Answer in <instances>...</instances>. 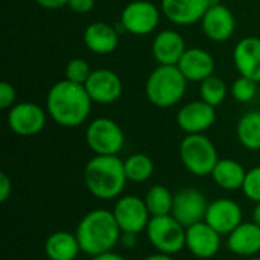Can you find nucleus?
Segmentation results:
<instances>
[{
    "label": "nucleus",
    "mask_w": 260,
    "mask_h": 260,
    "mask_svg": "<svg viewBox=\"0 0 260 260\" xmlns=\"http://www.w3.org/2000/svg\"><path fill=\"white\" fill-rule=\"evenodd\" d=\"M91 104L93 101L85 85L62 79L50 87L46 99V111L56 125L75 128L88 119Z\"/></svg>",
    "instance_id": "f257e3e1"
},
{
    "label": "nucleus",
    "mask_w": 260,
    "mask_h": 260,
    "mask_svg": "<svg viewBox=\"0 0 260 260\" xmlns=\"http://www.w3.org/2000/svg\"><path fill=\"white\" fill-rule=\"evenodd\" d=\"M76 238L81 245V251L94 257L113 251L120 242L122 230L119 229L113 212L105 209H96L79 221L76 227Z\"/></svg>",
    "instance_id": "f03ea898"
},
{
    "label": "nucleus",
    "mask_w": 260,
    "mask_h": 260,
    "mask_svg": "<svg viewBox=\"0 0 260 260\" xmlns=\"http://www.w3.org/2000/svg\"><path fill=\"white\" fill-rule=\"evenodd\" d=\"M128 178L125 165L117 155H94L84 169L88 192L99 200H116L122 195Z\"/></svg>",
    "instance_id": "7ed1b4c3"
},
{
    "label": "nucleus",
    "mask_w": 260,
    "mask_h": 260,
    "mask_svg": "<svg viewBox=\"0 0 260 260\" xmlns=\"http://www.w3.org/2000/svg\"><path fill=\"white\" fill-rule=\"evenodd\" d=\"M187 88V79L178 66H157L146 79L145 93L149 102L158 108L178 104Z\"/></svg>",
    "instance_id": "20e7f679"
},
{
    "label": "nucleus",
    "mask_w": 260,
    "mask_h": 260,
    "mask_svg": "<svg viewBox=\"0 0 260 260\" xmlns=\"http://www.w3.org/2000/svg\"><path fill=\"white\" fill-rule=\"evenodd\" d=\"M183 166L197 177L212 175L219 157L213 142L204 134H187L180 143Z\"/></svg>",
    "instance_id": "39448f33"
},
{
    "label": "nucleus",
    "mask_w": 260,
    "mask_h": 260,
    "mask_svg": "<svg viewBox=\"0 0 260 260\" xmlns=\"http://www.w3.org/2000/svg\"><path fill=\"white\" fill-rule=\"evenodd\" d=\"M146 235L151 245L166 254H177L186 248V227L181 225L172 215L152 216Z\"/></svg>",
    "instance_id": "423d86ee"
},
{
    "label": "nucleus",
    "mask_w": 260,
    "mask_h": 260,
    "mask_svg": "<svg viewBox=\"0 0 260 260\" xmlns=\"http://www.w3.org/2000/svg\"><path fill=\"white\" fill-rule=\"evenodd\" d=\"M85 140L96 155H117L125 145V134L113 119L98 117L88 123Z\"/></svg>",
    "instance_id": "0eeeda50"
},
{
    "label": "nucleus",
    "mask_w": 260,
    "mask_h": 260,
    "mask_svg": "<svg viewBox=\"0 0 260 260\" xmlns=\"http://www.w3.org/2000/svg\"><path fill=\"white\" fill-rule=\"evenodd\" d=\"M111 212L122 233L139 235L146 230L152 218L146 207L145 200L134 195L119 197Z\"/></svg>",
    "instance_id": "6e6552de"
},
{
    "label": "nucleus",
    "mask_w": 260,
    "mask_h": 260,
    "mask_svg": "<svg viewBox=\"0 0 260 260\" xmlns=\"http://www.w3.org/2000/svg\"><path fill=\"white\" fill-rule=\"evenodd\" d=\"M160 23L158 8L148 0H134L128 3L120 15L122 27L133 35H148Z\"/></svg>",
    "instance_id": "1a4fd4ad"
},
{
    "label": "nucleus",
    "mask_w": 260,
    "mask_h": 260,
    "mask_svg": "<svg viewBox=\"0 0 260 260\" xmlns=\"http://www.w3.org/2000/svg\"><path fill=\"white\" fill-rule=\"evenodd\" d=\"M47 111L34 102L15 104L8 111L9 129L21 137H32L43 131L46 126Z\"/></svg>",
    "instance_id": "9d476101"
},
{
    "label": "nucleus",
    "mask_w": 260,
    "mask_h": 260,
    "mask_svg": "<svg viewBox=\"0 0 260 260\" xmlns=\"http://www.w3.org/2000/svg\"><path fill=\"white\" fill-rule=\"evenodd\" d=\"M207 198L203 192L187 187L174 195L172 216L186 229L206 219L207 213Z\"/></svg>",
    "instance_id": "9b49d317"
},
{
    "label": "nucleus",
    "mask_w": 260,
    "mask_h": 260,
    "mask_svg": "<svg viewBox=\"0 0 260 260\" xmlns=\"http://www.w3.org/2000/svg\"><path fill=\"white\" fill-rule=\"evenodd\" d=\"M91 101L96 104L108 105L122 96L123 85L120 76L110 69H96L84 84Z\"/></svg>",
    "instance_id": "f8f14e48"
},
{
    "label": "nucleus",
    "mask_w": 260,
    "mask_h": 260,
    "mask_svg": "<svg viewBox=\"0 0 260 260\" xmlns=\"http://www.w3.org/2000/svg\"><path fill=\"white\" fill-rule=\"evenodd\" d=\"M186 248L198 259H212L221 248V235L201 221L186 229Z\"/></svg>",
    "instance_id": "ddd939ff"
},
{
    "label": "nucleus",
    "mask_w": 260,
    "mask_h": 260,
    "mask_svg": "<svg viewBox=\"0 0 260 260\" xmlns=\"http://www.w3.org/2000/svg\"><path fill=\"white\" fill-rule=\"evenodd\" d=\"M204 221L221 236H229L238 225L242 224V209L230 198H219L209 203Z\"/></svg>",
    "instance_id": "4468645a"
},
{
    "label": "nucleus",
    "mask_w": 260,
    "mask_h": 260,
    "mask_svg": "<svg viewBox=\"0 0 260 260\" xmlns=\"http://www.w3.org/2000/svg\"><path fill=\"white\" fill-rule=\"evenodd\" d=\"M216 120V110L210 104L200 101H192L186 104L177 114L178 126L187 134H203Z\"/></svg>",
    "instance_id": "2eb2a0df"
},
{
    "label": "nucleus",
    "mask_w": 260,
    "mask_h": 260,
    "mask_svg": "<svg viewBox=\"0 0 260 260\" xmlns=\"http://www.w3.org/2000/svg\"><path fill=\"white\" fill-rule=\"evenodd\" d=\"M201 29L212 41H227L236 29L233 12L222 3L210 6L201 18Z\"/></svg>",
    "instance_id": "dca6fc26"
},
{
    "label": "nucleus",
    "mask_w": 260,
    "mask_h": 260,
    "mask_svg": "<svg viewBox=\"0 0 260 260\" xmlns=\"http://www.w3.org/2000/svg\"><path fill=\"white\" fill-rule=\"evenodd\" d=\"M186 49L184 38L174 29L158 32L152 41V56L160 66H177Z\"/></svg>",
    "instance_id": "f3484780"
},
{
    "label": "nucleus",
    "mask_w": 260,
    "mask_h": 260,
    "mask_svg": "<svg viewBox=\"0 0 260 260\" xmlns=\"http://www.w3.org/2000/svg\"><path fill=\"white\" fill-rule=\"evenodd\" d=\"M233 61L241 76L260 82V38L245 37L239 40L233 49Z\"/></svg>",
    "instance_id": "a211bd4d"
},
{
    "label": "nucleus",
    "mask_w": 260,
    "mask_h": 260,
    "mask_svg": "<svg viewBox=\"0 0 260 260\" xmlns=\"http://www.w3.org/2000/svg\"><path fill=\"white\" fill-rule=\"evenodd\" d=\"M207 9V0H161V12L166 18L181 26L201 21Z\"/></svg>",
    "instance_id": "6ab92c4d"
},
{
    "label": "nucleus",
    "mask_w": 260,
    "mask_h": 260,
    "mask_svg": "<svg viewBox=\"0 0 260 260\" xmlns=\"http://www.w3.org/2000/svg\"><path fill=\"white\" fill-rule=\"evenodd\" d=\"M177 66L187 81L203 82L204 79L215 73L213 56L201 47L186 49L184 55L181 56Z\"/></svg>",
    "instance_id": "aec40b11"
},
{
    "label": "nucleus",
    "mask_w": 260,
    "mask_h": 260,
    "mask_svg": "<svg viewBox=\"0 0 260 260\" xmlns=\"http://www.w3.org/2000/svg\"><path fill=\"white\" fill-rule=\"evenodd\" d=\"M85 47L96 55H108L119 46V34L105 21H94L84 30Z\"/></svg>",
    "instance_id": "412c9836"
},
{
    "label": "nucleus",
    "mask_w": 260,
    "mask_h": 260,
    "mask_svg": "<svg viewBox=\"0 0 260 260\" xmlns=\"http://www.w3.org/2000/svg\"><path fill=\"white\" fill-rule=\"evenodd\" d=\"M227 248L245 257H254L260 253V227L251 222H242L227 238Z\"/></svg>",
    "instance_id": "4be33fe9"
},
{
    "label": "nucleus",
    "mask_w": 260,
    "mask_h": 260,
    "mask_svg": "<svg viewBox=\"0 0 260 260\" xmlns=\"http://www.w3.org/2000/svg\"><path fill=\"white\" fill-rule=\"evenodd\" d=\"M44 253L50 260H75L81 253L76 235L55 232L44 242Z\"/></svg>",
    "instance_id": "5701e85b"
},
{
    "label": "nucleus",
    "mask_w": 260,
    "mask_h": 260,
    "mask_svg": "<svg viewBox=\"0 0 260 260\" xmlns=\"http://www.w3.org/2000/svg\"><path fill=\"white\" fill-rule=\"evenodd\" d=\"M247 177L244 166L232 158H219L216 166L212 171V178L224 190H238L242 189Z\"/></svg>",
    "instance_id": "b1692460"
},
{
    "label": "nucleus",
    "mask_w": 260,
    "mask_h": 260,
    "mask_svg": "<svg viewBox=\"0 0 260 260\" xmlns=\"http://www.w3.org/2000/svg\"><path fill=\"white\" fill-rule=\"evenodd\" d=\"M236 136L244 148L260 151V111H250L239 119Z\"/></svg>",
    "instance_id": "393cba45"
},
{
    "label": "nucleus",
    "mask_w": 260,
    "mask_h": 260,
    "mask_svg": "<svg viewBox=\"0 0 260 260\" xmlns=\"http://www.w3.org/2000/svg\"><path fill=\"white\" fill-rule=\"evenodd\" d=\"M145 203L151 216L171 215L174 207V193H171V190L166 186L155 184L146 192Z\"/></svg>",
    "instance_id": "a878e982"
},
{
    "label": "nucleus",
    "mask_w": 260,
    "mask_h": 260,
    "mask_svg": "<svg viewBox=\"0 0 260 260\" xmlns=\"http://www.w3.org/2000/svg\"><path fill=\"white\" fill-rule=\"evenodd\" d=\"M125 174L128 181L145 183L154 174V163L146 154H133L125 161Z\"/></svg>",
    "instance_id": "bb28decb"
},
{
    "label": "nucleus",
    "mask_w": 260,
    "mask_h": 260,
    "mask_svg": "<svg viewBox=\"0 0 260 260\" xmlns=\"http://www.w3.org/2000/svg\"><path fill=\"white\" fill-rule=\"evenodd\" d=\"M200 96L212 107H219L227 98V84L216 75L209 76L200 85Z\"/></svg>",
    "instance_id": "cd10ccee"
},
{
    "label": "nucleus",
    "mask_w": 260,
    "mask_h": 260,
    "mask_svg": "<svg viewBox=\"0 0 260 260\" xmlns=\"http://www.w3.org/2000/svg\"><path fill=\"white\" fill-rule=\"evenodd\" d=\"M256 93H257V82L247 76H239L232 85V94L241 104H247L253 101Z\"/></svg>",
    "instance_id": "c85d7f7f"
},
{
    "label": "nucleus",
    "mask_w": 260,
    "mask_h": 260,
    "mask_svg": "<svg viewBox=\"0 0 260 260\" xmlns=\"http://www.w3.org/2000/svg\"><path fill=\"white\" fill-rule=\"evenodd\" d=\"M91 69L88 66V62L82 58H73L67 62L66 66V79L76 82V84H85L87 79L91 75Z\"/></svg>",
    "instance_id": "c756f323"
},
{
    "label": "nucleus",
    "mask_w": 260,
    "mask_h": 260,
    "mask_svg": "<svg viewBox=\"0 0 260 260\" xmlns=\"http://www.w3.org/2000/svg\"><path fill=\"white\" fill-rule=\"evenodd\" d=\"M242 190L248 200L254 201L256 204L260 203V166L247 171V177H245Z\"/></svg>",
    "instance_id": "7c9ffc66"
},
{
    "label": "nucleus",
    "mask_w": 260,
    "mask_h": 260,
    "mask_svg": "<svg viewBox=\"0 0 260 260\" xmlns=\"http://www.w3.org/2000/svg\"><path fill=\"white\" fill-rule=\"evenodd\" d=\"M17 99V91L14 85L8 81L0 82V108L2 110H9L15 105Z\"/></svg>",
    "instance_id": "2f4dec72"
},
{
    "label": "nucleus",
    "mask_w": 260,
    "mask_h": 260,
    "mask_svg": "<svg viewBox=\"0 0 260 260\" xmlns=\"http://www.w3.org/2000/svg\"><path fill=\"white\" fill-rule=\"evenodd\" d=\"M96 0H69V8L76 14H87L94 8Z\"/></svg>",
    "instance_id": "473e14b6"
},
{
    "label": "nucleus",
    "mask_w": 260,
    "mask_h": 260,
    "mask_svg": "<svg viewBox=\"0 0 260 260\" xmlns=\"http://www.w3.org/2000/svg\"><path fill=\"white\" fill-rule=\"evenodd\" d=\"M11 193H12V181L5 172H2L0 174V201L2 203L8 201Z\"/></svg>",
    "instance_id": "72a5a7b5"
},
{
    "label": "nucleus",
    "mask_w": 260,
    "mask_h": 260,
    "mask_svg": "<svg viewBox=\"0 0 260 260\" xmlns=\"http://www.w3.org/2000/svg\"><path fill=\"white\" fill-rule=\"evenodd\" d=\"M35 2L46 9H59L69 5V0H35Z\"/></svg>",
    "instance_id": "f704fd0d"
},
{
    "label": "nucleus",
    "mask_w": 260,
    "mask_h": 260,
    "mask_svg": "<svg viewBox=\"0 0 260 260\" xmlns=\"http://www.w3.org/2000/svg\"><path fill=\"white\" fill-rule=\"evenodd\" d=\"M120 242L125 248H131L136 245L137 242V235L134 233H122V238H120Z\"/></svg>",
    "instance_id": "c9c22d12"
},
{
    "label": "nucleus",
    "mask_w": 260,
    "mask_h": 260,
    "mask_svg": "<svg viewBox=\"0 0 260 260\" xmlns=\"http://www.w3.org/2000/svg\"><path fill=\"white\" fill-rule=\"evenodd\" d=\"M91 260H126L123 256L114 253V251H108V253H104V254H98L94 257H91Z\"/></svg>",
    "instance_id": "e433bc0d"
},
{
    "label": "nucleus",
    "mask_w": 260,
    "mask_h": 260,
    "mask_svg": "<svg viewBox=\"0 0 260 260\" xmlns=\"http://www.w3.org/2000/svg\"><path fill=\"white\" fill-rule=\"evenodd\" d=\"M143 260H174V259H172V256H171V254H166V253H160V251H157V253H154V254H151V256L145 257Z\"/></svg>",
    "instance_id": "4c0bfd02"
},
{
    "label": "nucleus",
    "mask_w": 260,
    "mask_h": 260,
    "mask_svg": "<svg viewBox=\"0 0 260 260\" xmlns=\"http://www.w3.org/2000/svg\"><path fill=\"white\" fill-rule=\"evenodd\" d=\"M251 218H253V222L260 227V203H257V204H256V207L253 209V215H251Z\"/></svg>",
    "instance_id": "58836bf2"
},
{
    "label": "nucleus",
    "mask_w": 260,
    "mask_h": 260,
    "mask_svg": "<svg viewBox=\"0 0 260 260\" xmlns=\"http://www.w3.org/2000/svg\"><path fill=\"white\" fill-rule=\"evenodd\" d=\"M209 2V8L210 6H215V5H219L221 3V0H207Z\"/></svg>",
    "instance_id": "ea45409f"
},
{
    "label": "nucleus",
    "mask_w": 260,
    "mask_h": 260,
    "mask_svg": "<svg viewBox=\"0 0 260 260\" xmlns=\"http://www.w3.org/2000/svg\"><path fill=\"white\" fill-rule=\"evenodd\" d=\"M250 260H260V257H251Z\"/></svg>",
    "instance_id": "a19ab883"
}]
</instances>
